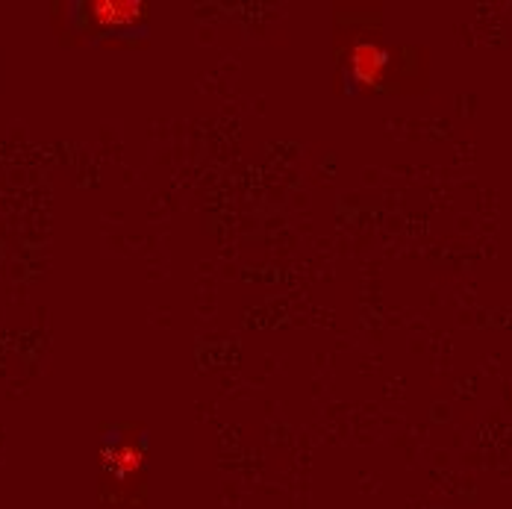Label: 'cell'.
<instances>
[{
  "label": "cell",
  "instance_id": "obj_1",
  "mask_svg": "<svg viewBox=\"0 0 512 509\" xmlns=\"http://www.w3.org/2000/svg\"><path fill=\"white\" fill-rule=\"evenodd\" d=\"M389 51L377 42H357L348 53V74L359 86H377L386 77Z\"/></svg>",
  "mask_w": 512,
  "mask_h": 509
},
{
  "label": "cell",
  "instance_id": "obj_2",
  "mask_svg": "<svg viewBox=\"0 0 512 509\" xmlns=\"http://www.w3.org/2000/svg\"><path fill=\"white\" fill-rule=\"evenodd\" d=\"M89 9H92V18L103 27H124L145 15V3L139 0H98Z\"/></svg>",
  "mask_w": 512,
  "mask_h": 509
}]
</instances>
